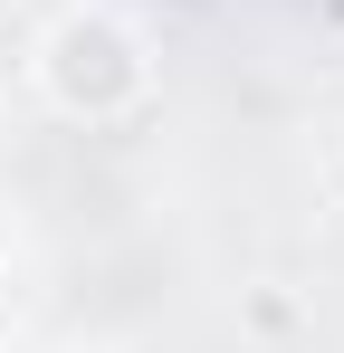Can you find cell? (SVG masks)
<instances>
[{
  "mask_svg": "<svg viewBox=\"0 0 344 353\" xmlns=\"http://www.w3.org/2000/svg\"><path fill=\"white\" fill-rule=\"evenodd\" d=\"M29 67H39V96H48L67 124H124L144 96H153V48H144V29H134L124 10H96V0L57 10Z\"/></svg>",
  "mask_w": 344,
  "mask_h": 353,
  "instance_id": "obj_1",
  "label": "cell"
},
{
  "mask_svg": "<svg viewBox=\"0 0 344 353\" xmlns=\"http://www.w3.org/2000/svg\"><path fill=\"white\" fill-rule=\"evenodd\" d=\"M249 325H258V334H287V325H296V305H287V296H258V305H249Z\"/></svg>",
  "mask_w": 344,
  "mask_h": 353,
  "instance_id": "obj_2",
  "label": "cell"
},
{
  "mask_svg": "<svg viewBox=\"0 0 344 353\" xmlns=\"http://www.w3.org/2000/svg\"><path fill=\"white\" fill-rule=\"evenodd\" d=\"M57 353H86V344H57Z\"/></svg>",
  "mask_w": 344,
  "mask_h": 353,
  "instance_id": "obj_3",
  "label": "cell"
},
{
  "mask_svg": "<svg viewBox=\"0 0 344 353\" xmlns=\"http://www.w3.org/2000/svg\"><path fill=\"white\" fill-rule=\"evenodd\" d=\"M0 287H10V268H0Z\"/></svg>",
  "mask_w": 344,
  "mask_h": 353,
  "instance_id": "obj_4",
  "label": "cell"
}]
</instances>
